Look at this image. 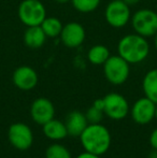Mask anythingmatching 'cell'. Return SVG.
<instances>
[{"label":"cell","instance_id":"16","mask_svg":"<svg viewBox=\"0 0 157 158\" xmlns=\"http://www.w3.org/2000/svg\"><path fill=\"white\" fill-rule=\"evenodd\" d=\"M142 89L145 97L157 104V68L145 73L142 80Z\"/></svg>","mask_w":157,"mask_h":158},{"label":"cell","instance_id":"8","mask_svg":"<svg viewBox=\"0 0 157 158\" xmlns=\"http://www.w3.org/2000/svg\"><path fill=\"white\" fill-rule=\"evenodd\" d=\"M8 139L13 148L26 151L34 143V133L25 123H14L8 130Z\"/></svg>","mask_w":157,"mask_h":158},{"label":"cell","instance_id":"13","mask_svg":"<svg viewBox=\"0 0 157 158\" xmlns=\"http://www.w3.org/2000/svg\"><path fill=\"white\" fill-rule=\"evenodd\" d=\"M65 125L68 131V135L80 138L82 132L87 127L88 122L86 119L85 113H82L80 111H72L67 115Z\"/></svg>","mask_w":157,"mask_h":158},{"label":"cell","instance_id":"27","mask_svg":"<svg viewBox=\"0 0 157 158\" xmlns=\"http://www.w3.org/2000/svg\"><path fill=\"white\" fill-rule=\"evenodd\" d=\"M154 46H155V48L157 51V32L155 33V35H154Z\"/></svg>","mask_w":157,"mask_h":158},{"label":"cell","instance_id":"24","mask_svg":"<svg viewBox=\"0 0 157 158\" xmlns=\"http://www.w3.org/2000/svg\"><path fill=\"white\" fill-rule=\"evenodd\" d=\"M126 4H128L129 6H136L137 3H139L140 0H123Z\"/></svg>","mask_w":157,"mask_h":158},{"label":"cell","instance_id":"4","mask_svg":"<svg viewBox=\"0 0 157 158\" xmlns=\"http://www.w3.org/2000/svg\"><path fill=\"white\" fill-rule=\"evenodd\" d=\"M103 74L112 85H122L129 77L130 64L119 55L110 56L103 64Z\"/></svg>","mask_w":157,"mask_h":158},{"label":"cell","instance_id":"15","mask_svg":"<svg viewBox=\"0 0 157 158\" xmlns=\"http://www.w3.org/2000/svg\"><path fill=\"white\" fill-rule=\"evenodd\" d=\"M43 133L46 138L53 141H60L68 135V131L65 123L58 119H51L43 125Z\"/></svg>","mask_w":157,"mask_h":158},{"label":"cell","instance_id":"5","mask_svg":"<svg viewBox=\"0 0 157 158\" xmlns=\"http://www.w3.org/2000/svg\"><path fill=\"white\" fill-rule=\"evenodd\" d=\"M134 32L144 38L154 37L157 32V12L152 9H140L131 15Z\"/></svg>","mask_w":157,"mask_h":158},{"label":"cell","instance_id":"22","mask_svg":"<svg viewBox=\"0 0 157 158\" xmlns=\"http://www.w3.org/2000/svg\"><path fill=\"white\" fill-rule=\"evenodd\" d=\"M150 143H151L152 148L157 150V128L154 129L150 135Z\"/></svg>","mask_w":157,"mask_h":158},{"label":"cell","instance_id":"12","mask_svg":"<svg viewBox=\"0 0 157 158\" xmlns=\"http://www.w3.org/2000/svg\"><path fill=\"white\" fill-rule=\"evenodd\" d=\"M12 81L15 87L21 90H31L37 86L39 77L37 71L30 66H19L14 70Z\"/></svg>","mask_w":157,"mask_h":158},{"label":"cell","instance_id":"25","mask_svg":"<svg viewBox=\"0 0 157 158\" xmlns=\"http://www.w3.org/2000/svg\"><path fill=\"white\" fill-rule=\"evenodd\" d=\"M147 158H157V150L152 148V151L147 155Z\"/></svg>","mask_w":157,"mask_h":158},{"label":"cell","instance_id":"21","mask_svg":"<svg viewBox=\"0 0 157 158\" xmlns=\"http://www.w3.org/2000/svg\"><path fill=\"white\" fill-rule=\"evenodd\" d=\"M103 110L101 109L97 108L93 104L92 106L87 109L85 113V116H86V119H87L88 124H99L103 118Z\"/></svg>","mask_w":157,"mask_h":158},{"label":"cell","instance_id":"26","mask_svg":"<svg viewBox=\"0 0 157 158\" xmlns=\"http://www.w3.org/2000/svg\"><path fill=\"white\" fill-rule=\"evenodd\" d=\"M54 1L58 4H66V3H68V2L71 1V0H54Z\"/></svg>","mask_w":157,"mask_h":158},{"label":"cell","instance_id":"18","mask_svg":"<svg viewBox=\"0 0 157 158\" xmlns=\"http://www.w3.org/2000/svg\"><path fill=\"white\" fill-rule=\"evenodd\" d=\"M41 28L43 29L44 33L48 38H57L60 35L63 30L64 24L56 16H46L44 21L41 23Z\"/></svg>","mask_w":157,"mask_h":158},{"label":"cell","instance_id":"14","mask_svg":"<svg viewBox=\"0 0 157 158\" xmlns=\"http://www.w3.org/2000/svg\"><path fill=\"white\" fill-rule=\"evenodd\" d=\"M48 37L45 35L41 26H31L27 27L24 31L23 41L27 48L37 50L44 45Z\"/></svg>","mask_w":157,"mask_h":158},{"label":"cell","instance_id":"6","mask_svg":"<svg viewBox=\"0 0 157 158\" xmlns=\"http://www.w3.org/2000/svg\"><path fill=\"white\" fill-rule=\"evenodd\" d=\"M105 19L113 28L119 29L125 27L131 19L130 6L123 0H111L105 6Z\"/></svg>","mask_w":157,"mask_h":158},{"label":"cell","instance_id":"3","mask_svg":"<svg viewBox=\"0 0 157 158\" xmlns=\"http://www.w3.org/2000/svg\"><path fill=\"white\" fill-rule=\"evenodd\" d=\"M17 15L26 27L40 26L46 17V9L40 0H23L19 4Z\"/></svg>","mask_w":157,"mask_h":158},{"label":"cell","instance_id":"19","mask_svg":"<svg viewBox=\"0 0 157 158\" xmlns=\"http://www.w3.org/2000/svg\"><path fill=\"white\" fill-rule=\"evenodd\" d=\"M72 6L80 13H92L98 9L101 0H71Z\"/></svg>","mask_w":157,"mask_h":158},{"label":"cell","instance_id":"10","mask_svg":"<svg viewBox=\"0 0 157 158\" xmlns=\"http://www.w3.org/2000/svg\"><path fill=\"white\" fill-rule=\"evenodd\" d=\"M59 38L66 48H76L81 46L85 41V28L78 22H70L64 25Z\"/></svg>","mask_w":157,"mask_h":158},{"label":"cell","instance_id":"2","mask_svg":"<svg viewBox=\"0 0 157 158\" xmlns=\"http://www.w3.org/2000/svg\"><path fill=\"white\" fill-rule=\"evenodd\" d=\"M80 140L85 152L101 156L110 148L112 138L109 129L99 123L88 124L80 135Z\"/></svg>","mask_w":157,"mask_h":158},{"label":"cell","instance_id":"9","mask_svg":"<svg viewBox=\"0 0 157 158\" xmlns=\"http://www.w3.org/2000/svg\"><path fill=\"white\" fill-rule=\"evenodd\" d=\"M156 103L147 97L138 99L130 109V114L134 123L139 125H147L155 118Z\"/></svg>","mask_w":157,"mask_h":158},{"label":"cell","instance_id":"7","mask_svg":"<svg viewBox=\"0 0 157 158\" xmlns=\"http://www.w3.org/2000/svg\"><path fill=\"white\" fill-rule=\"evenodd\" d=\"M103 113L113 121L124 119L129 113V103L123 95L110 93L102 98Z\"/></svg>","mask_w":157,"mask_h":158},{"label":"cell","instance_id":"20","mask_svg":"<svg viewBox=\"0 0 157 158\" xmlns=\"http://www.w3.org/2000/svg\"><path fill=\"white\" fill-rule=\"evenodd\" d=\"M45 158H72L71 153L66 146L58 143L51 144L45 151Z\"/></svg>","mask_w":157,"mask_h":158},{"label":"cell","instance_id":"28","mask_svg":"<svg viewBox=\"0 0 157 158\" xmlns=\"http://www.w3.org/2000/svg\"><path fill=\"white\" fill-rule=\"evenodd\" d=\"M155 118L157 119V104H156V113H155Z\"/></svg>","mask_w":157,"mask_h":158},{"label":"cell","instance_id":"1","mask_svg":"<svg viewBox=\"0 0 157 158\" xmlns=\"http://www.w3.org/2000/svg\"><path fill=\"white\" fill-rule=\"evenodd\" d=\"M150 54V44L147 38L138 33H129L122 38L118 44V55L129 64H140Z\"/></svg>","mask_w":157,"mask_h":158},{"label":"cell","instance_id":"23","mask_svg":"<svg viewBox=\"0 0 157 158\" xmlns=\"http://www.w3.org/2000/svg\"><path fill=\"white\" fill-rule=\"evenodd\" d=\"M76 158H100V156L96 154H93V153L84 152L82 154H80L79 156H76Z\"/></svg>","mask_w":157,"mask_h":158},{"label":"cell","instance_id":"17","mask_svg":"<svg viewBox=\"0 0 157 158\" xmlns=\"http://www.w3.org/2000/svg\"><path fill=\"white\" fill-rule=\"evenodd\" d=\"M110 56L109 48L103 44H95L87 52L88 61L95 66H103Z\"/></svg>","mask_w":157,"mask_h":158},{"label":"cell","instance_id":"11","mask_svg":"<svg viewBox=\"0 0 157 158\" xmlns=\"http://www.w3.org/2000/svg\"><path fill=\"white\" fill-rule=\"evenodd\" d=\"M30 115L35 123L43 126L55 116V106L50 99L44 97L37 98L30 106Z\"/></svg>","mask_w":157,"mask_h":158}]
</instances>
